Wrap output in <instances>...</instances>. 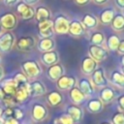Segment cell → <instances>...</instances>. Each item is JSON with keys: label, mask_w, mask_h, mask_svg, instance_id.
<instances>
[{"label": "cell", "mask_w": 124, "mask_h": 124, "mask_svg": "<svg viewBox=\"0 0 124 124\" xmlns=\"http://www.w3.org/2000/svg\"><path fill=\"white\" fill-rule=\"evenodd\" d=\"M118 105H119L121 110L124 111V95H122L121 97L118 98Z\"/></svg>", "instance_id": "cell-37"}, {"label": "cell", "mask_w": 124, "mask_h": 124, "mask_svg": "<svg viewBox=\"0 0 124 124\" xmlns=\"http://www.w3.org/2000/svg\"><path fill=\"white\" fill-rule=\"evenodd\" d=\"M92 82L99 87L108 86V80L105 78L104 70L102 68H97L92 73Z\"/></svg>", "instance_id": "cell-10"}, {"label": "cell", "mask_w": 124, "mask_h": 124, "mask_svg": "<svg viewBox=\"0 0 124 124\" xmlns=\"http://www.w3.org/2000/svg\"><path fill=\"white\" fill-rule=\"evenodd\" d=\"M122 72H123V74H124V66H122Z\"/></svg>", "instance_id": "cell-49"}, {"label": "cell", "mask_w": 124, "mask_h": 124, "mask_svg": "<svg viewBox=\"0 0 124 124\" xmlns=\"http://www.w3.org/2000/svg\"><path fill=\"white\" fill-rule=\"evenodd\" d=\"M16 10L19 16L24 20L32 19L35 16V9L32 6L25 4L24 2H17Z\"/></svg>", "instance_id": "cell-3"}, {"label": "cell", "mask_w": 124, "mask_h": 124, "mask_svg": "<svg viewBox=\"0 0 124 124\" xmlns=\"http://www.w3.org/2000/svg\"><path fill=\"white\" fill-rule=\"evenodd\" d=\"M35 18L38 22L50 19V11L45 6H39L35 10Z\"/></svg>", "instance_id": "cell-16"}, {"label": "cell", "mask_w": 124, "mask_h": 124, "mask_svg": "<svg viewBox=\"0 0 124 124\" xmlns=\"http://www.w3.org/2000/svg\"><path fill=\"white\" fill-rule=\"evenodd\" d=\"M53 22V31H55L58 34H65L68 32L69 29V19L62 14L58 15Z\"/></svg>", "instance_id": "cell-5"}, {"label": "cell", "mask_w": 124, "mask_h": 124, "mask_svg": "<svg viewBox=\"0 0 124 124\" xmlns=\"http://www.w3.org/2000/svg\"><path fill=\"white\" fill-rule=\"evenodd\" d=\"M81 23L83 24V26L85 28H88V29H92L94 27L97 26L98 24V19L95 16L91 15V14H85L82 18H81Z\"/></svg>", "instance_id": "cell-25"}, {"label": "cell", "mask_w": 124, "mask_h": 124, "mask_svg": "<svg viewBox=\"0 0 124 124\" xmlns=\"http://www.w3.org/2000/svg\"><path fill=\"white\" fill-rule=\"evenodd\" d=\"M46 89L43 82L40 80H35L29 84V93L31 96H41L46 93Z\"/></svg>", "instance_id": "cell-15"}, {"label": "cell", "mask_w": 124, "mask_h": 124, "mask_svg": "<svg viewBox=\"0 0 124 124\" xmlns=\"http://www.w3.org/2000/svg\"><path fill=\"white\" fill-rule=\"evenodd\" d=\"M56 85L59 89L61 90H67L71 89L76 85V78L73 77H68V76H62L60 77L57 81Z\"/></svg>", "instance_id": "cell-11"}, {"label": "cell", "mask_w": 124, "mask_h": 124, "mask_svg": "<svg viewBox=\"0 0 124 124\" xmlns=\"http://www.w3.org/2000/svg\"><path fill=\"white\" fill-rule=\"evenodd\" d=\"M63 73H64V69L62 65L59 63H55L49 66V68L47 69V77L51 80H57L60 77L63 76Z\"/></svg>", "instance_id": "cell-14"}, {"label": "cell", "mask_w": 124, "mask_h": 124, "mask_svg": "<svg viewBox=\"0 0 124 124\" xmlns=\"http://www.w3.org/2000/svg\"><path fill=\"white\" fill-rule=\"evenodd\" d=\"M119 41H120V39L116 35H110L107 39V46L110 50H116L118 44H119Z\"/></svg>", "instance_id": "cell-31"}, {"label": "cell", "mask_w": 124, "mask_h": 124, "mask_svg": "<svg viewBox=\"0 0 124 124\" xmlns=\"http://www.w3.org/2000/svg\"><path fill=\"white\" fill-rule=\"evenodd\" d=\"M78 89L84 95H90L94 91V87H93L91 81L86 78H83L79 79V81H78Z\"/></svg>", "instance_id": "cell-21"}, {"label": "cell", "mask_w": 124, "mask_h": 124, "mask_svg": "<svg viewBox=\"0 0 124 124\" xmlns=\"http://www.w3.org/2000/svg\"><path fill=\"white\" fill-rule=\"evenodd\" d=\"M122 66H124V55H122Z\"/></svg>", "instance_id": "cell-45"}, {"label": "cell", "mask_w": 124, "mask_h": 124, "mask_svg": "<svg viewBox=\"0 0 124 124\" xmlns=\"http://www.w3.org/2000/svg\"><path fill=\"white\" fill-rule=\"evenodd\" d=\"M54 124H74V121L68 114H65L57 117L54 120Z\"/></svg>", "instance_id": "cell-32"}, {"label": "cell", "mask_w": 124, "mask_h": 124, "mask_svg": "<svg viewBox=\"0 0 124 124\" xmlns=\"http://www.w3.org/2000/svg\"><path fill=\"white\" fill-rule=\"evenodd\" d=\"M4 124H18L17 119H16L15 117H10L8 119H5Z\"/></svg>", "instance_id": "cell-36"}, {"label": "cell", "mask_w": 124, "mask_h": 124, "mask_svg": "<svg viewBox=\"0 0 124 124\" xmlns=\"http://www.w3.org/2000/svg\"><path fill=\"white\" fill-rule=\"evenodd\" d=\"M75 1V3L77 4V5H79V6H84V5H86V4H88L91 0H74Z\"/></svg>", "instance_id": "cell-38"}, {"label": "cell", "mask_w": 124, "mask_h": 124, "mask_svg": "<svg viewBox=\"0 0 124 124\" xmlns=\"http://www.w3.org/2000/svg\"><path fill=\"white\" fill-rule=\"evenodd\" d=\"M110 81L120 87H124V74L115 70L110 75Z\"/></svg>", "instance_id": "cell-28"}, {"label": "cell", "mask_w": 124, "mask_h": 124, "mask_svg": "<svg viewBox=\"0 0 124 124\" xmlns=\"http://www.w3.org/2000/svg\"><path fill=\"white\" fill-rule=\"evenodd\" d=\"M54 46L55 43L51 38H42L38 43V48L44 52L52 50Z\"/></svg>", "instance_id": "cell-22"}, {"label": "cell", "mask_w": 124, "mask_h": 124, "mask_svg": "<svg viewBox=\"0 0 124 124\" xmlns=\"http://www.w3.org/2000/svg\"><path fill=\"white\" fill-rule=\"evenodd\" d=\"M93 1H94V3H96L97 5H103V4L107 3L108 0H93Z\"/></svg>", "instance_id": "cell-43"}, {"label": "cell", "mask_w": 124, "mask_h": 124, "mask_svg": "<svg viewBox=\"0 0 124 124\" xmlns=\"http://www.w3.org/2000/svg\"><path fill=\"white\" fill-rule=\"evenodd\" d=\"M114 2L119 9H124V0H114Z\"/></svg>", "instance_id": "cell-39"}, {"label": "cell", "mask_w": 124, "mask_h": 124, "mask_svg": "<svg viewBox=\"0 0 124 124\" xmlns=\"http://www.w3.org/2000/svg\"><path fill=\"white\" fill-rule=\"evenodd\" d=\"M111 120L112 124H124V114L121 112H117L112 116Z\"/></svg>", "instance_id": "cell-33"}, {"label": "cell", "mask_w": 124, "mask_h": 124, "mask_svg": "<svg viewBox=\"0 0 124 124\" xmlns=\"http://www.w3.org/2000/svg\"><path fill=\"white\" fill-rule=\"evenodd\" d=\"M38 32L42 38H50L53 35V22L52 20H45L38 22Z\"/></svg>", "instance_id": "cell-7"}, {"label": "cell", "mask_w": 124, "mask_h": 124, "mask_svg": "<svg viewBox=\"0 0 124 124\" xmlns=\"http://www.w3.org/2000/svg\"><path fill=\"white\" fill-rule=\"evenodd\" d=\"M15 43V36L12 32L6 31L0 34V51L1 52H9Z\"/></svg>", "instance_id": "cell-2"}, {"label": "cell", "mask_w": 124, "mask_h": 124, "mask_svg": "<svg viewBox=\"0 0 124 124\" xmlns=\"http://www.w3.org/2000/svg\"><path fill=\"white\" fill-rule=\"evenodd\" d=\"M58 53L55 50H49V51H46L43 53V55L41 56V59L43 61V63L45 65L47 66H51L55 63H57L58 61Z\"/></svg>", "instance_id": "cell-17"}, {"label": "cell", "mask_w": 124, "mask_h": 124, "mask_svg": "<svg viewBox=\"0 0 124 124\" xmlns=\"http://www.w3.org/2000/svg\"><path fill=\"white\" fill-rule=\"evenodd\" d=\"M114 96H115V93H114L113 89L110 88L109 86H105L101 90L100 100L103 103H108V102H111L114 99Z\"/></svg>", "instance_id": "cell-24"}, {"label": "cell", "mask_w": 124, "mask_h": 124, "mask_svg": "<svg viewBox=\"0 0 124 124\" xmlns=\"http://www.w3.org/2000/svg\"><path fill=\"white\" fill-rule=\"evenodd\" d=\"M18 2V0H4V3L7 6H13L15 4H16Z\"/></svg>", "instance_id": "cell-40"}, {"label": "cell", "mask_w": 124, "mask_h": 124, "mask_svg": "<svg viewBox=\"0 0 124 124\" xmlns=\"http://www.w3.org/2000/svg\"><path fill=\"white\" fill-rule=\"evenodd\" d=\"M3 77H4V71H3V68L0 66V80L3 78Z\"/></svg>", "instance_id": "cell-44"}, {"label": "cell", "mask_w": 124, "mask_h": 124, "mask_svg": "<svg viewBox=\"0 0 124 124\" xmlns=\"http://www.w3.org/2000/svg\"><path fill=\"white\" fill-rule=\"evenodd\" d=\"M4 97H5V92L3 90V87L0 86V101H3L4 100Z\"/></svg>", "instance_id": "cell-42"}, {"label": "cell", "mask_w": 124, "mask_h": 124, "mask_svg": "<svg viewBox=\"0 0 124 124\" xmlns=\"http://www.w3.org/2000/svg\"><path fill=\"white\" fill-rule=\"evenodd\" d=\"M67 114L72 118V120L75 122H79L82 118V110L80 108H78V106L72 105L68 107L67 109Z\"/></svg>", "instance_id": "cell-20"}, {"label": "cell", "mask_w": 124, "mask_h": 124, "mask_svg": "<svg viewBox=\"0 0 124 124\" xmlns=\"http://www.w3.org/2000/svg\"><path fill=\"white\" fill-rule=\"evenodd\" d=\"M70 97L75 104H78L84 100L85 95L78 89V87L74 86L73 88L70 89Z\"/></svg>", "instance_id": "cell-27"}, {"label": "cell", "mask_w": 124, "mask_h": 124, "mask_svg": "<svg viewBox=\"0 0 124 124\" xmlns=\"http://www.w3.org/2000/svg\"><path fill=\"white\" fill-rule=\"evenodd\" d=\"M0 23L2 28L10 31L13 30L17 24V17L14 13H5L0 16Z\"/></svg>", "instance_id": "cell-4"}, {"label": "cell", "mask_w": 124, "mask_h": 124, "mask_svg": "<svg viewBox=\"0 0 124 124\" xmlns=\"http://www.w3.org/2000/svg\"><path fill=\"white\" fill-rule=\"evenodd\" d=\"M0 61H1V59H0Z\"/></svg>", "instance_id": "cell-51"}, {"label": "cell", "mask_w": 124, "mask_h": 124, "mask_svg": "<svg viewBox=\"0 0 124 124\" xmlns=\"http://www.w3.org/2000/svg\"><path fill=\"white\" fill-rule=\"evenodd\" d=\"M90 42L92 43V45H96V46H102L105 42V37L104 34L102 32H94L91 37H90Z\"/></svg>", "instance_id": "cell-30"}, {"label": "cell", "mask_w": 124, "mask_h": 124, "mask_svg": "<svg viewBox=\"0 0 124 124\" xmlns=\"http://www.w3.org/2000/svg\"><path fill=\"white\" fill-rule=\"evenodd\" d=\"M63 97L58 91H51L46 95V101L49 106L56 107L62 103Z\"/></svg>", "instance_id": "cell-23"}, {"label": "cell", "mask_w": 124, "mask_h": 124, "mask_svg": "<svg viewBox=\"0 0 124 124\" xmlns=\"http://www.w3.org/2000/svg\"><path fill=\"white\" fill-rule=\"evenodd\" d=\"M114 10L112 8H106L104 9L99 16V19L103 24L108 25L111 23L113 17H114Z\"/></svg>", "instance_id": "cell-19"}, {"label": "cell", "mask_w": 124, "mask_h": 124, "mask_svg": "<svg viewBox=\"0 0 124 124\" xmlns=\"http://www.w3.org/2000/svg\"><path fill=\"white\" fill-rule=\"evenodd\" d=\"M101 124H110V123H109V122H107V121H106V122H103V123H101Z\"/></svg>", "instance_id": "cell-48"}, {"label": "cell", "mask_w": 124, "mask_h": 124, "mask_svg": "<svg viewBox=\"0 0 124 124\" xmlns=\"http://www.w3.org/2000/svg\"><path fill=\"white\" fill-rule=\"evenodd\" d=\"M103 106H104V103L100 99H93V100L89 101L87 108H88L89 111H91L93 113H97L103 109Z\"/></svg>", "instance_id": "cell-29"}, {"label": "cell", "mask_w": 124, "mask_h": 124, "mask_svg": "<svg viewBox=\"0 0 124 124\" xmlns=\"http://www.w3.org/2000/svg\"><path fill=\"white\" fill-rule=\"evenodd\" d=\"M111 27L115 31H122L124 29V15L117 14L114 16L111 21Z\"/></svg>", "instance_id": "cell-26"}, {"label": "cell", "mask_w": 124, "mask_h": 124, "mask_svg": "<svg viewBox=\"0 0 124 124\" xmlns=\"http://www.w3.org/2000/svg\"><path fill=\"white\" fill-rule=\"evenodd\" d=\"M68 32L74 36V37H79L84 34L85 32V27L81 23V21L78 19H73L72 21L69 22V29Z\"/></svg>", "instance_id": "cell-9"}, {"label": "cell", "mask_w": 124, "mask_h": 124, "mask_svg": "<svg viewBox=\"0 0 124 124\" xmlns=\"http://www.w3.org/2000/svg\"><path fill=\"white\" fill-rule=\"evenodd\" d=\"M0 124H4V122H2V121L0 120Z\"/></svg>", "instance_id": "cell-50"}, {"label": "cell", "mask_w": 124, "mask_h": 124, "mask_svg": "<svg viewBox=\"0 0 124 124\" xmlns=\"http://www.w3.org/2000/svg\"><path fill=\"white\" fill-rule=\"evenodd\" d=\"M2 112H3V109H2V108H1V106H0V116H1Z\"/></svg>", "instance_id": "cell-47"}, {"label": "cell", "mask_w": 124, "mask_h": 124, "mask_svg": "<svg viewBox=\"0 0 124 124\" xmlns=\"http://www.w3.org/2000/svg\"><path fill=\"white\" fill-rule=\"evenodd\" d=\"M96 69H97V62L93 58H91L90 56H86L83 58L81 62V71L85 75L92 74Z\"/></svg>", "instance_id": "cell-13"}, {"label": "cell", "mask_w": 124, "mask_h": 124, "mask_svg": "<svg viewBox=\"0 0 124 124\" xmlns=\"http://www.w3.org/2000/svg\"><path fill=\"white\" fill-rule=\"evenodd\" d=\"M2 31H3V28H2V25H1V23H0V34L2 33Z\"/></svg>", "instance_id": "cell-46"}, {"label": "cell", "mask_w": 124, "mask_h": 124, "mask_svg": "<svg viewBox=\"0 0 124 124\" xmlns=\"http://www.w3.org/2000/svg\"><path fill=\"white\" fill-rule=\"evenodd\" d=\"M47 115V109L42 104H35L32 108V117L35 121H42Z\"/></svg>", "instance_id": "cell-12"}, {"label": "cell", "mask_w": 124, "mask_h": 124, "mask_svg": "<svg viewBox=\"0 0 124 124\" xmlns=\"http://www.w3.org/2000/svg\"><path fill=\"white\" fill-rule=\"evenodd\" d=\"M117 52L121 55H124V39L123 40H120L119 41V44H118V46H117Z\"/></svg>", "instance_id": "cell-35"}, {"label": "cell", "mask_w": 124, "mask_h": 124, "mask_svg": "<svg viewBox=\"0 0 124 124\" xmlns=\"http://www.w3.org/2000/svg\"><path fill=\"white\" fill-rule=\"evenodd\" d=\"M30 95L29 93V84L28 83H24V84H20L17 86L16 92L15 94V98L17 102H23L26 100V98Z\"/></svg>", "instance_id": "cell-18"}, {"label": "cell", "mask_w": 124, "mask_h": 124, "mask_svg": "<svg viewBox=\"0 0 124 124\" xmlns=\"http://www.w3.org/2000/svg\"><path fill=\"white\" fill-rule=\"evenodd\" d=\"M89 53L91 55L90 57L93 58L97 63L104 61L108 55L105 47H103L102 46H96V45H91L89 46Z\"/></svg>", "instance_id": "cell-6"}, {"label": "cell", "mask_w": 124, "mask_h": 124, "mask_svg": "<svg viewBox=\"0 0 124 124\" xmlns=\"http://www.w3.org/2000/svg\"><path fill=\"white\" fill-rule=\"evenodd\" d=\"M35 46V39L31 36L21 37L16 41V47L20 51H30Z\"/></svg>", "instance_id": "cell-8"}, {"label": "cell", "mask_w": 124, "mask_h": 124, "mask_svg": "<svg viewBox=\"0 0 124 124\" xmlns=\"http://www.w3.org/2000/svg\"><path fill=\"white\" fill-rule=\"evenodd\" d=\"M40 0H23L22 2H24L25 4H27V5H30V6H32V5H34V4H36V3H38Z\"/></svg>", "instance_id": "cell-41"}, {"label": "cell", "mask_w": 124, "mask_h": 124, "mask_svg": "<svg viewBox=\"0 0 124 124\" xmlns=\"http://www.w3.org/2000/svg\"><path fill=\"white\" fill-rule=\"evenodd\" d=\"M21 68L23 70L24 75L27 78H36L41 74L40 65L36 61H24L21 64Z\"/></svg>", "instance_id": "cell-1"}, {"label": "cell", "mask_w": 124, "mask_h": 124, "mask_svg": "<svg viewBox=\"0 0 124 124\" xmlns=\"http://www.w3.org/2000/svg\"><path fill=\"white\" fill-rule=\"evenodd\" d=\"M14 79L17 82V85L27 83V77L25 75H23V74H16Z\"/></svg>", "instance_id": "cell-34"}]
</instances>
